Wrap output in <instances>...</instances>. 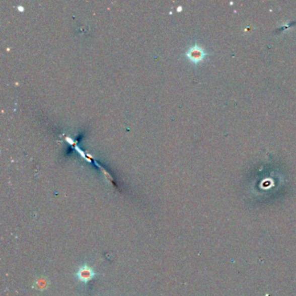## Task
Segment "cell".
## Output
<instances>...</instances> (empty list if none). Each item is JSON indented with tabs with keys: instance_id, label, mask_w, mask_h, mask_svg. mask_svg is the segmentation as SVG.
<instances>
[{
	"instance_id": "6da1fadb",
	"label": "cell",
	"mask_w": 296,
	"mask_h": 296,
	"mask_svg": "<svg viewBox=\"0 0 296 296\" xmlns=\"http://www.w3.org/2000/svg\"><path fill=\"white\" fill-rule=\"evenodd\" d=\"M75 275H76L77 279H78L80 282H82V283L85 284V285H87V284H88L91 280H93L94 278L97 277V276H99V275H103V274L96 273V272L93 270V268H91L89 265L85 263V264L82 265V266L79 267Z\"/></svg>"
},
{
	"instance_id": "7a4b0ae2",
	"label": "cell",
	"mask_w": 296,
	"mask_h": 296,
	"mask_svg": "<svg viewBox=\"0 0 296 296\" xmlns=\"http://www.w3.org/2000/svg\"><path fill=\"white\" fill-rule=\"evenodd\" d=\"M186 56L190 61H192L193 63H197L203 60L206 53L202 48L199 47L197 44H195V46L190 48L189 51H187Z\"/></svg>"
}]
</instances>
